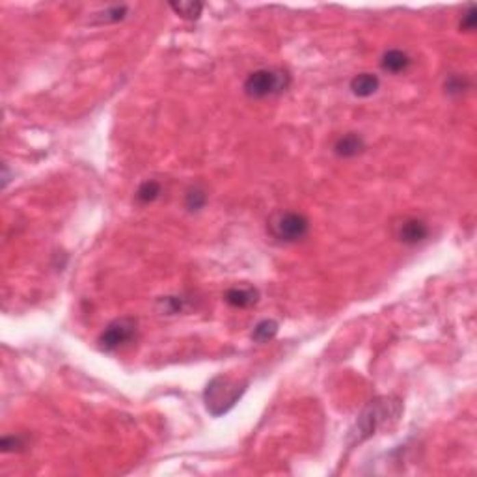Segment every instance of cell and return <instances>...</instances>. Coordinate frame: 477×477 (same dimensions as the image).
<instances>
[{
	"label": "cell",
	"instance_id": "6da1fadb",
	"mask_svg": "<svg viewBox=\"0 0 477 477\" xmlns=\"http://www.w3.org/2000/svg\"><path fill=\"white\" fill-rule=\"evenodd\" d=\"M246 391V382H238L230 377L219 375L207 384L206 393V406L212 416H222L228 411H232L238 399L243 398Z\"/></svg>",
	"mask_w": 477,
	"mask_h": 477
},
{
	"label": "cell",
	"instance_id": "7a4b0ae2",
	"mask_svg": "<svg viewBox=\"0 0 477 477\" xmlns=\"http://www.w3.org/2000/svg\"><path fill=\"white\" fill-rule=\"evenodd\" d=\"M291 82V77L284 69L263 67L256 69L245 80V93L250 99H267L272 95L285 92Z\"/></svg>",
	"mask_w": 477,
	"mask_h": 477
},
{
	"label": "cell",
	"instance_id": "3957f363",
	"mask_svg": "<svg viewBox=\"0 0 477 477\" xmlns=\"http://www.w3.org/2000/svg\"><path fill=\"white\" fill-rule=\"evenodd\" d=\"M393 403H390V399H375L371 404L362 412V416L358 417L356 424V440L362 442L364 438L371 437L373 432L377 431L378 425H384L391 417H398L399 411L391 412Z\"/></svg>",
	"mask_w": 477,
	"mask_h": 477
},
{
	"label": "cell",
	"instance_id": "277c9868",
	"mask_svg": "<svg viewBox=\"0 0 477 477\" xmlns=\"http://www.w3.org/2000/svg\"><path fill=\"white\" fill-rule=\"evenodd\" d=\"M136 330H138V325H136V321L133 317L116 319L106 326L105 330L101 332L99 347L106 352L121 349V347H125L127 343H131L136 338Z\"/></svg>",
	"mask_w": 477,
	"mask_h": 477
},
{
	"label": "cell",
	"instance_id": "5b68a950",
	"mask_svg": "<svg viewBox=\"0 0 477 477\" xmlns=\"http://www.w3.org/2000/svg\"><path fill=\"white\" fill-rule=\"evenodd\" d=\"M310 232V220L302 212L287 211L282 212L278 219L272 222V233L274 237L284 243H297Z\"/></svg>",
	"mask_w": 477,
	"mask_h": 477
},
{
	"label": "cell",
	"instance_id": "8992f818",
	"mask_svg": "<svg viewBox=\"0 0 477 477\" xmlns=\"http://www.w3.org/2000/svg\"><path fill=\"white\" fill-rule=\"evenodd\" d=\"M398 237L403 245H419L429 237V225L421 219H406L399 228Z\"/></svg>",
	"mask_w": 477,
	"mask_h": 477
},
{
	"label": "cell",
	"instance_id": "52a82bcc",
	"mask_svg": "<svg viewBox=\"0 0 477 477\" xmlns=\"http://www.w3.org/2000/svg\"><path fill=\"white\" fill-rule=\"evenodd\" d=\"M365 149L364 138L356 133H347L343 136H339L334 144V153L341 157V159H352Z\"/></svg>",
	"mask_w": 477,
	"mask_h": 477
},
{
	"label": "cell",
	"instance_id": "ba28073f",
	"mask_svg": "<svg viewBox=\"0 0 477 477\" xmlns=\"http://www.w3.org/2000/svg\"><path fill=\"white\" fill-rule=\"evenodd\" d=\"M224 300L233 308H250V306L258 304L259 291L254 287H232L228 289L224 295Z\"/></svg>",
	"mask_w": 477,
	"mask_h": 477
},
{
	"label": "cell",
	"instance_id": "9c48e42d",
	"mask_svg": "<svg viewBox=\"0 0 477 477\" xmlns=\"http://www.w3.org/2000/svg\"><path fill=\"white\" fill-rule=\"evenodd\" d=\"M412 60L408 54L401 51V49H391V51H386L384 56H382V62H380V67L388 71V73L399 75L406 71L411 67Z\"/></svg>",
	"mask_w": 477,
	"mask_h": 477
},
{
	"label": "cell",
	"instance_id": "30bf717a",
	"mask_svg": "<svg viewBox=\"0 0 477 477\" xmlns=\"http://www.w3.org/2000/svg\"><path fill=\"white\" fill-rule=\"evenodd\" d=\"M380 88V79L373 73H360L351 80V92L356 97H371Z\"/></svg>",
	"mask_w": 477,
	"mask_h": 477
},
{
	"label": "cell",
	"instance_id": "8fae6325",
	"mask_svg": "<svg viewBox=\"0 0 477 477\" xmlns=\"http://www.w3.org/2000/svg\"><path fill=\"white\" fill-rule=\"evenodd\" d=\"M276 334H278V323L274 319H263V321H259L258 325L254 326L252 339L258 341V343H267Z\"/></svg>",
	"mask_w": 477,
	"mask_h": 477
},
{
	"label": "cell",
	"instance_id": "7c38bea8",
	"mask_svg": "<svg viewBox=\"0 0 477 477\" xmlns=\"http://www.w3.org/2000/svg\"><path fill=\"white\" fill-rule=\"evenodd\" d=\"M160 193H162V186H160L159 181H144L142 185L138 186L136 191V201L142 204V206H147V204H153L155 199L159 198Z\"/></svg>",
	"mask_w": 477,
	"mask_h": 477
},
{
	"label": "cell",
	"instance_id": "4fadbf2b",
	"mask_svg": "<svg viewBox=\"0 0 477 477\" xmlns=\"http://www.w3.org/2000/svg\"><path fill=\"white\" fill-rule=\"evenodd\" d=\"M170 8L173 12L183 17V19H198L201 15V10H204V4L201 2H170Z\"/></svg>",
	"mask_w": 477,
	"mask_h": 477
},
{
	"label": "cell",
	"instance_id": "5bb4252c",
	"mask_svg": "<svg viewBox=\"0 0 477 477\" xmlns=\"http://www.w3.org/2000/svg\"><path fill=\"white\" fill-rule=\"evenodd\" d=\"M127 12H129V8L127 6L106 8L105 12L95 14V21H97V23H118V21L125 19Z\"/></svg>",
	"mask_w": 477,
	"mask_h": 477
},
{
	"label": "cell",
	"instance_id": "9a60e30c",
	"mask_svg": "<svg viewBox=\"0 0 477 477\" xmlns=\"http://www.w3.org/2000/svg\"><path fill=\"white\" fill-rule=\"evenodd\" d=\"M185 204L186 207H188V211H199V209H204V206L207 204L206 191H201L199 186L191 188V191L186 193Z\"/></svg>",
	"mask_w": 477,
	"mask_h": 477
},
{
	"label": "cell",
	"instance_id": "2e32d148",
	"mask_svg": "<svg viewBox=\"0 0 477 477\" xmlns=\"http://www.w3.org/2000/svg\"><path fill=\"white\" fill-rule=\"evenodd\" d=\"M468 86H470V82L463 75H451L445 80V92L450 95H463Z\"/></svg>",
	"mask_w": 477,
	"mask_h": 477
},
{
	"label": "cell",
	"instance_id": "e0dca14e",
	"mask_svg": "<svg viewBox=\"0 0 477 477\" xmlns=\"http://www.w3.org/2000/svg\"><path fill=\"white\" fill-rule=\"evenodd\" d=\"M159 306L166 315H173L183 310V300L179 297H164L159 300Z\"/></svg>",
	"mask_w": 477,
	"mask_h": 477
},
{
	"label": "cell",
	"instance_id": "ac0fdd59",
	"mask_svg": "<svg viewBox=\"0 0 477 477\" xmlns=\"http://www.w3.org/2000/svg\"><path fill=\"white\" fill-rule=\"evenodd\" d=\"M0 448L4 453H10V451H21L25 448V440L21 437H4L0 440Z\"/></svg>",
	"mask_w": 477,
	"mask_h": 477
},
{
	"label": "cell",
	"instance_id": "d6986e66",
	"mask_svg": "<svg viewBox=\"0 0 477 477\" xmlns=\"http://www.w3.org/2000/svg\"><path fill=\"white\" fill-rule=\"evenodd\" d=\"M477 15V10L474 4H470L468 6V10H466V14L463 15V21H461V30H464V32H472L474 28H476V17Z\"/></svg>",
	"mask_w": 477,
	"mask_h": 477
}]
</instances>
